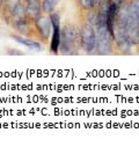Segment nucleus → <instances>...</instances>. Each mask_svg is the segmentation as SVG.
I'll list each match as a JSON object with an SVG mask.
<instances>
[{"label":"nucleus","mask_w":139,"mask_h":155,"mask_svg":"<svg viewBox=\"0 0 139 155\" xmlns=\"http://www.w3.org/2000/svg\"><path fill=\"white\" fill-rule=\"evenodd\" d=\"M50 19H51V25H52V34L50 38V52L53 54H58L60 45V31H61L60 14L55 11L53 13L50 14Z\"/></svg>","instance_id":"423d86ee"},{"label":"nucleus","mask_w":139,"mask_h":155,"mask_svg":"<svg viewBox=\"0 0 139 155\" xmlns=\"http://www.w3.org/2000/svg\"><path fill=\"white\" fill-rule=\"evenodd\" d=\"M80 49L87 54H93L96 45V28L80 21Z\"/></svg>","instance_id":"39448f33"},{"label":"nucleus","mask_w":139,"mask_h":155,"mask_svg":"<svg viewBox=\"0 0 139 155\" xmlns=\"http://www.w3.org/2000/svg\"><path fill=\"white\" fill-rule=\"evenodd\" d=\"M115 53V43L114 36L110 34L107 23H100L96 27V45L93 54H114Z\"/></svg>","instance_id":"f03ea898"},{"label":"nucleus","mask_w":139,"mask_h":155,"mask_svg":"<svg viewBox=\"0 0 139 155\" xmlns=\"http://www.w3.org/2000/svg\"><path fill=\"white\" fill-rule=\"evenodd\" d=\"M27 16V12H26V2H23L22 0L19 1V4L15 6L13 11V14H12V20H11V23L13 22V21H16V20L19 19H22V18H25ZM11 26V25H9Z\"/></svg>","instance_id":"ddd939ff"},{"label":"nucleus","mask_w":139,"mask_h":155,"mask_svg":"<svg viewBox=\"0 0 139 155\" xmlns=\"http://www.w3.org/2000/svg\"><path fill=\"white\" fill-rule=\"evenodd\" d=\"M61 0H42V12L44 14L53 13Z\"/></svg>","instance_id":"4468645a"},{"label":"nucleus","mask_w":139,"mask_h":155,"mask_svg":"<svg viewBox=\"0 0 139 155\" xmlns=\"http://www.w3.org/2000/svg\"><path fill=\"white\" fill-rule=\"evenodd\" d=\"M127 36L131 42L133 48L139 49V21L136 19H132L129 16V22H127Z\"/></svg>","instance_id":"6e6552de"},{"label":"nucleus","mask_w":139,"mask_h":155,"mask_svg":"<svg viewBox=\"0 0 139 155\" xmlns=\"http://www.w3.org/2000/svg\"><path fill=\"white\" fill-rule=\"evenodd\" d=\"M11 37L15 41V42H18V43H20L22 45L27 46V48H29V49H35V50H41L42 48H43V44L38 42V41H36V39L31 38V37H27V36H22V35H19V34H11Z\"/></svg>","instance_id":"9d476101"},{"label":"nucleus","mask_w":139,"mask_h":155,"mask_svg":"<svg viewBox=\"0 0 139 155\" xmlns=\"http://www.w3.org/2000/svg\"><path fill=\"white\" fill-rule=\"evenodd\" d=\"M93 1H94V4H95V6L98 7V5H99V4H100V1H101V0H93Z\"/></svg>","instance_id":"f3484780"},{"label":"nucleus","mask_w":139,"mask_h":155,"mask_svg":"<svg viewBox=\"0 0 139 155\" xmlns=\"http://www.w3.org/2000/svg\"><path fill=\"white\" fill-rule=\"evenodd\" d=\"M27 16L30 20H35L42 12V0H28L26 2Z\"/></svg>","instance_id":"9b49d317"},{"label":"nucleus","mask_w":139,"mask_h":155,"mask_svg":"<svg viewBox=\"0 0 139 155\" xmlns=\"http://www.w3.org/2000/svg\"><path fill=\"white\" fill-rule=\"evenodd\" d=\"M34 23V39L41 42L42 44H49L51 34H52V25L49 14L42 13L33 21Z\"/></svg>","instance_id":"7ed1b4c3"},{"label":"nucleus","mask_w":139,"mask_h":155,"mask_svg":"<svg viewBox=\"0 0 139 155\" xmlns=\"http://www.w3.org/2000/svg\"><path fill=\"white\" fill-rule=\"evenodd\" d=\"M22 1H23V2H27V1H28V0H22Z\"/></svg>","instance_id":"6ab92c4d"},{"label":"nucleus","mask_w":139,"mask_h":155,"mask_svg":"<svg viewBox=\"0 0 139 155\" xmlns=\"http://www.w3.org/2000/svg\"><path fill=\"white\" fill-rule=\"evenodd\" d=\"M21 0H4V4L0 9V18L1 20L6 23V25H11V20H12V14L15 6L19 4Z\"/></svg>","instance_id":"1a4fd4ad"},{"label":"nucleus","mask_w":139,"mask_h":155,"mask_svg":"<svg viewBox=\"0 0 139 155\" xmlns=\"http://www.w3.org/2000/svg\"><path fill=\"white\" fill-rule=\"evenodd\" d=\"M34 20H30L28 16H25L22 19H19L16 21H13L11 23V27L14 31L22 36L31 37L34 38Z\"/></svg>","instance_id":"0eeeda50"},{"label":"nucleus","mask_w":139,"mask_h":155,"mask_svg":"<svg viewBox=\"0 0 139 155\" xmlns=\"http://www.w3.org/2000/svg\"><path fill=\"white\" fill-rule=\"evenodd\" d=\"M129 16L139 21V0H129Z\"/></svg>","instance_id":"2eb2a0df"},{"label":"nucleus","mask_w":139,"mask_h":155,"mask_svg":"<svg viewBox=\"0 0 139 155\" xmlns=\"http://www.w3.org/2000/svg\"><path fill=\"white\" fill-rule=\"evenodd\" d=\"M8 53L9 54H22V52L20 51H11V50H8Z\"/></svg>","instance_id":"dca6fc26"},{"label":"nucleus","mask_w":139,"mask_h":155,"mask_svg":"<svg viewBox=\"0 0 139 155\" xmlns=\"http://www.w3.org/2000/svg\"><path fill=\"white\" fill-rule=\"evenodd\" d=\"M126 25L116 22L114 29V43L116 54H130L132 53L133 46L127 36Z\"/></svg>","instance_id":"20e7f679"},{"label":"nucleus","mask_w":139,"mask_h":155,"mask_svg":"<svg viewBox=\"0 0 139 155\" xmlns=\"http://www.w3.org/2000/svg\"><path fill=\"white\" fill-rule=\"evenodd\" d=\"M2 4H4V0H0V9H1V6H2Z\"/></svg>","instance_id":"a211bd4d"},{"label":"nucleus","mask_w":139,"mask_h":155,"mask_svg":"<svg viewBox=\"0 0 139 155\" xmlns=\"http://www.w3.org/2000/svg\"><path fill=\"white\" fill-rule=\"evenodd\" d=\"M75 1V5L78 7V12H79V16L80 15H84L86 14L87 12L92 11L94 8H96L95 4L93 0H74Z\"/></svg>","instance_id":"f8f14e48"},{"label":"nucleus","mask_w":139,"mask_h":155,"mask_svg":"<svg viewBox=\"0 0 139 155\" xmlns=\"http://www.w3.org/2000/svg\"><path fill=\"white\" fill-rule=\"evenodd\" d=\"M80 50V26L73 22H66L60 31L59 53L78 54Z\"/></svg>","instance_id":"f257e3e1"}]
</instances>
